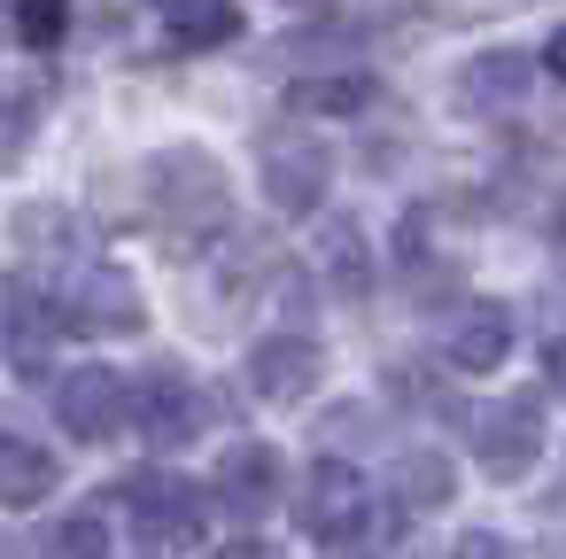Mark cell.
<instances>
[{"mask_svg":"<svg viewBox=\"0 0 566 559\" xmlns=\"http://www.w3.org/2000/svg\"><path fill=\"white\" fill-rule=\"evenodd\" d=\"M148 203H156V218L179 241L218 234L226 226V172H218V156L210 148H164L148 164Z\"/></svg>","mask_w":566,"mask_h":559,"instance_id":"cell-1","label":"cell"},{"mask_svg":"<svg viewBox=\"0 0 566 559\" xmlns=\"http://www.w3.org/2000/svg\"><path fill=\"white\" fill-rule=\"evenodd\" d=\"M117 505H125V520H133L156 551H195L202 528H210V497H202L187 474H125Z\"/></svg>","mask_w":566,"mask_h":559,"instance_id":"cell-2","label":"cell"},{"mask_svg":"<svg viewBox=\"0 0 566 559\" xmlns=\"http://www.w3.org/2000/svg\"><path fill=\"white\" fill-rule=\"evenodd\" d=\"M295 520H303V536H318V544H357L365 520H373L365 474H357L349 458H318V466L303 474V489H295Z\"/></svg>","mask_w":566,"mask_h":559,"instance_id":"cell-3","label":"cell"},{"mask_svg":"<svg viewBox=\"0 0 566 559\" xmlns=\"http://www.w3.org/2000/svg\"><path fill=\"white\" fill-rule=\"evenodd\" d=\"M473 458H481L489 482L535 474V458H543V404H535V396H496V404L473 420Z\"/></svg>","mask_w":566,"mask_h":559,"instance_id":"cell-4","label":"cell"},{"mask_svg":"<svg viewBox=\"0 0 566 559\" xmlns=\"http://www.w3.org/2000/svg\"><path fill=\"white\" fill-rule=\"evenodd\" d=\"M55 334H63V303L40 296L32 280H9L0 288V350H9V365L24 381H40L55 365Z\"/></svg>","mask_w":566,"mask_h":559,"instance_id":"cell-5","label":"cell"},{"mask_svg":"<svg viewBox=\"0 0 566 559\" xmlns=\"http://www.w3.org/2000/svg\"><path fill=\"white\" fill-rule=\"evenodd\" d=\"M326 179H334L326 141H311V133H272L264 141V195H272V210H287V218L318 210L326 203Z\"/></svg>","mask_w":566,"mask_h":559,"instance_id":"cell-6","label":"cell"},{"mask_svg":"<svg viewBox=\"0 0 566 559\" xmlns=\"http://www.w3.org/2000/svg\"><path fill=\"white\" fill-rule=\"evenodd\" d=\"M55 303H63V327H86V334H140V327H148L140 288H133L125 272H109V265L78 272Z\"/></svg>","mask_w":566,"mask_h":559,"instance_id":"cell-7","label":"cell"},{"mask_svg":"<svg viewBox=\"0 0 566 559\" xmlns=\"http://www.w3.org/2000/svg\"><path fill=\"white\" fill-rule=\"evenodd\" d=\"M125 404H133V381H117L109 365H78V373L55 381V420L78 443H109L117 420H125Z\"/></svg>","mask_w":566,"mask_h":559,"instance_id":"cell-8","label":"cell"},{"mask_svg":"<svg viewBox=\"0 0 566 559\" xmlns=\"http://www.w3.org/2000/svg\"><path fill=\"white\" fill-rule=\"evenodd\" d=\"M125 420H133V427L156 443V451H171V443H187V435L202 427V396H195V381H187V373L156 365V373H140V381H133Z\"/></svg>","mask_w":566,"mask_h":559,"instance_id":"cell-9","label":"cell"},{"mask_svg":"<svg viewBox=\"0 0 566 559\" xmlns=\"http://www.w3.org/2000/svg\"><path fill=\"white\" fill-rule=\"evenodd\" d=\"M318 373H326V358H318L311 334H264V342L249 350V389H256L264 404H303V396L318 389Z\"/></svg>","mask_w":566,"mask_h":559,"instance_id":"cell-10","label":"cell"},{"mask_svg":"<svg viewBox=\"0 0 566 559\" xmlns=\"http://www.w3.org/2000/svg\"><path fill=\"white\" fill-rule=\"evenodd\" d=\"M218 505L241 513V520H256L264 505H280V451L256 443V435H241V443L218 458Z\"/></svg>","mask_w":566,"mask_h":559,"instance_id":"cell-11","label":"cell"},{"mask_svg":"<svg viewBox=\"0 0 566 559\" xmlns=\"http://www.w3.org/2000/svg\"><path fill=\"white\" fill-rule=\"evenodd\" d=\"M527 86H535V63L512 55V48H489V55H473V63L458 71V102H465V110H520Z\"/></svg>","mask_w":566,"mask_h":559,"instance_id":"cell-12","label":"cell"},{"mask_svg":"<svg viewBox=\"0 0 566 559\" xmlns=\"http://www.w3.org/2000/svg\"><path fill=\"white\" fill-rule=\"evenodd\" d=\"M442 358H450L458 373H496V365L512 358V311H504V303H473V311L450 327Z\"/></svg>","mask_w":566,"mask_h":559,"instance_id":"cell-13","label":"cell"},{"mask_svg":"<svg viewBox=\"0 0 566 559\" xmlns=\"http://www.w3.org/2000/svg\"><path fill=\"white\" fill-rule=\"evenodd\" d=\"M48 489H55V458L0 427V505H40Z\"/></svg>","mask_w":566,"mask_h":559,"instance_id":"cell-14","label":"cell"},{"mask_svg":"<svg viewBox=\"0 0 566 559\" xmlns=\"http://www.w3.org/2000/svg\"><path fill=\"white\" fill-rule=\"evenodd\" d=\"M233 32H241V9H233V0H171V40H179L187 55L226 48Z\"/></svg>","mask_w":566,"mask_h":559,"instance_id":"cell-15","label":"cell"},{"mask_svg":"<svg viewBox=\"0 0 566 559\" xmlns=\"http://www.w3.org/2000/svg\"><path fill=\"white\" fill-rule=\"evenodd\" d=\"M318 249H326V280H334V296H349V303H357V296L373 288V257H365V234H357L349 218H334Z\"/></svg>","mask_w":566,"mask_h":559,"instance_id":"cell-16","label":"cell"},{"mask_svg":"<svg viewBox=\"0 0 566 559\" xmlns=\"http://www.w3.org/2000/svg\"><path fill=\"white\" fill-rule=\"evenodd\" d=\"M450 489H458V474H450L442 451H403V458H396V497H403V505L434 513V505H450Z\"/></svg>","mask_w":566,"mask_h":559,"instance_id":"cell-17","label":"cell"},{"mask_svg":"<svg viewBox=\"0 0 566 559\" xmlns=\"http://www.w3.org/2000/svg\"><path fill=\"white\" fill-rule=\"evenodd\" d=\"M373 102V79H295L287 86V110H311V117H349Z\"/></svg>","mask_w":566,"mask_h":559,"instance_id":"cell-18","label":"cell"},{"mask_svg":"<svg viewBox=\"0 0 566 559\" xmlns=\"http://www.w3.org/2000/svg\"><path fill=\"white\" fill-rule=\"evenodd\" d=\"M40 559H109V528H102V513H71V520H55L48 544H40Z\"/></svg>","mask_w":566,"mask_h":559,"instance_id":"cell-19","label":"cell"},{"mask_svg":"<svg viewBox=\"0 0 566 559\" xmlns=\"http://www.w3.org/2000/svg\"><path fill=\"white\" fill-rule=\"evenodd\" d=\"M71 210H48V203H32V210H17V241L24 249H71Z\"/></svg>","mask_w":566,"mask_h":559,"instance_id":"cell-20","label":"cell"},{"mask_svg":"<svg viewBox=\"0 0 566 559\" xmlns=\"http://www.w3.org/2000/svg\"><path fill=\"white\" fill-rule=\"evenodd\" d=\"M63 24H71L63 0H17V40H24V48H55Z\"/></svg>","mask_w":566,"mask_h":559,"instance_id":"cell-21","label":"cell"},{"mask_svg":"<svg viewBox=\"0 0 566 559\" xmlns=\"http://www.w3.org/2000/svg\"><path fill=\"white\" fill-rule=\"evenodd\" d=\"M32 102H17V94H0V172L9 164H24V148H32Z\"/></svg>","mask_w":566,"mask_h":559,"instance_id":"cell-22","label":"cell"},{"mask_svg":"<svg viewBox=\"0 0 566 559\" xmlns=\"http://www.w3.org/2000/svg\"><path fill=\"white\" fill-rule=\"evenodd\" d=\"M450 559H520V544H512V536H496V528H465Z\"/></svg>","mask_w":566,"mask_h":559,"instance_id":"cell-23","label":"cell"},{"mask_svg":"<svg viewBox=\"0 0 566 559\" xmlns=\"http://www.w3.org/2000/svg\"><path fill=\"white\" fill-rule=\"evenodd\" d=\"M210 559H272V544H256V536H233V544H218Z\"/></svg>","mask_w":566,"mask_h":559,"instance_id":"cell-24","label":"cell"},{"mask_svg":"<svg viewBox=\"0 0 566 559\" xmlns=\"http://www.w3.org/2000/svg\"><path fill=\"white\" fill-rule=\"evenodd\" d=\"M543 71H551V79H566V24L543 40Z\"/></svg>","mask_w":566,"mask_h":559,"instance_id":"cell-25","label":"cell"},{"mask_svg":"<svg viewBox=\"0 0 566 559\" xmlns=\"http://www.w3.org/2000/svg\"><path fill=\"white\" fill-rule=\"evenodd\" d=\"M0 559H9V551H0Z\"/></svg>","mask_w":566,"mask_h":559,"instance_id":"cell-26","label":"cell"}]
</instances>
